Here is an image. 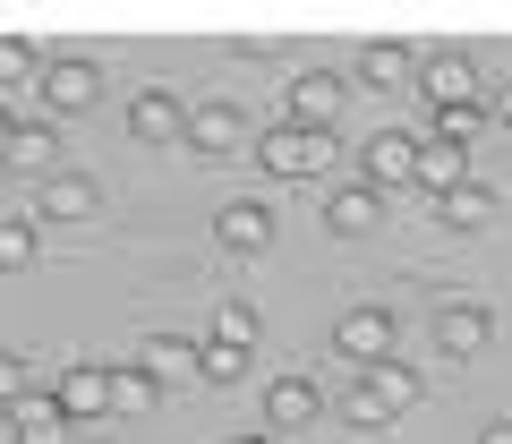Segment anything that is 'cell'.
I'll list each match as a JSON object with an SVG mask.
<instances>
[{"label":"cell","mask_w":512,"mask_h":444,"mask_svg":"<svg viewBox=\"0 0 512 444\" xmlns=\"http://www.w3.org/2000/svg\"><path fill=\"white\" fill-rule=\"evenodd\" d=\"M197 376L205 385H248V351L239 342H197Z\"/></svg>","instance_id":"obj_23"},{"label":"cell","mask_w":512,"mask_h":444,"mask_svg":"<svg viewBox=\"0 0 512 444\" xmlns=\"http://www.w3.org/2000/svg\"><path fill=\"white\" fill-rule=\"evenodd\" d=\"M222 444H282L274 427H239V436H222Z\"/></svg>","instance_id":"obj_30"},{"label":"cell","mask_w":512,"mask_h":444,"mask_svg":"<svg viewBox=\"0 0 512 444\" xmlns=\"http://www.w3.org/2000/svg\"><path fill=\"white\" fill-rule=\"evenodd\" d=\"M94 103H103V69H94L86 52L43 60V111H52V120H77V111H94Z\"/></svg>","instance_id":"obj_4"},{"label":"cell","mask_w":512,"mask_h":444,"mask_svg":"<svg viewBox=\"0 0 512 444\" xmlns=\"http://www.w3.org/2000/svg\"><path fill=\"white\" fill-rule=\"evenodd\" d=\"M86 214H103V188H94L86 171H52V180L35 188V214L26 222L43 231V222H86Z\"/></svg>","instance_id":"obj_9"},{"label":"cell","mask_w":512,"mask_h":444,"mask_svg":"<svg viewBox=\"0 0 512 444\" xmlns=\"http://www.w3.org/2000/svg\"><path fill=\"white\" fill-rule=\"evenodd\" d=\"M342 103H350V77L308 69V77H291V111H282V120H299V129H333V120H342Z\"/></svg>","instance_id":"obj_11"},{"label":"cell","mask_w":512,"mask_h":444,"mask_svg":"<svg viewBox=\"0 0 512 444\" xmlns=\"http://www.w3.org/2000/svg\"><path fill=\"white\" fill-rule=\"evenodd\" d=\"M0 419H9V444H69V427H77L69 410H60V393H43V385L26 393L18 410H0Z\"/></svg>","instance_id":"obj_13"},{"label":"cell","mask_w":512,"mask_h":444,"mask_svg":"<svg viewBox=\"0 0 512 444\" xmlns=\"http://www.w3.org/2000/svg\"><path fill=\"white\" fill-rule=\"evenodd\" d=\"M419 94H427L436 111L487 103V94H478V69H470V52H419Z\"/></svg>","instance_id":"obj_8"},{"label":"cell","mask_w":512,"mask_h":444,"mask_svg":"<svg viewBox=\"0 0 512 444\" xmlns=\"http://www.w3.org/2000/svg\"><path fill=\"white\" fill-rule=\"evenodd\" d=\"M188 146H197L205 163H222V154H256L248 146V111H239V103H188Z\"/></svg>","instance_id":"obj_6"},{"label":"cell","mask_w":512,"mask_h":444,"mask_svg":"<svg viewBox=\"0 0 512 444\" xmlns=\"http://www.w3.org/2000/svg\"><path fill=\"white\" fill-rule=\"evenodd\" d=\"M333 351H342L350 368H376V359H402V325H393V308H376V299L342 308V316H333Z\"/></svg>","instance_id":"obj_2"},{"label":"cell","mask_w":512,"mask_h":444,"mask_svg":"<svg viewBox=\"0 0 512 444\" xmlns=\"http://www.w3.org/2000/svg\"><path fill=\"white\" fill-rule=\"evenodd\" d=\"M359 385H367V393H376V402H384V410H393V419H410V410H419V402H427V376H419V368H410V359H376V368H359Z\"/></svg>","instance_id":"obj_15"},{"label":"cell","mask_w":512,"mask_h":444,"mask_svg":"<svg viewBox=\"0 0 512 444\" xmlns=\"http://www.w3.org/2000/svg\"><path fill=\"white\" fill-rule=\"evenodd\" d=\"M427 333H436V351H444V359H478V351L495 342V308H487V299H436Z\"/></svg>","instance_id":"obj_3"},{"label":"cell","mask_w":512,"mask_h":444,"mask_svg":"<svg viewBox=\"0 0 512 444\" xmlns=\"http://www.w3.org/2000/svg\"><path fill=\"white\" fill-rule=\"evenodd\" d=\"M359 86H419V52L410 43H359Z\"/></svg>","instance_id":"obj_20"},{"label":"cell","mask_w":512,"mask_h":444,"mask_svg":"<svg viewBox=\"0 0 512 444\" xmlns=\"http://www.w3.org/2000/svg\"><path fill=\"white\" fill-rule=\"evenodd\" d=\"M9 137H18V111L0 103V163H9Z\"/></svg>","instance_id":"obj_32"},{"label":"cell","mask_w":512,"mask_h":444,"mask_svg":"<svg viewBox=\"0 0 512 444\" xmlns=\"http://www.w3.org/2000/svg\"><path fill=\"white\" fill-rule=\"evenodd\" d=\"M256 171H265V180H325V171H333V129L274 120V129L256 137Z\"/></svg>","instance_id":"obj_1"},{"label":"cell","mask_w":512,"mask_h":444,"mask_svg":"<svg viewBox=\"0 0 512 444\" xmlns=\"http://www.w3.org/2000/svg\"><path fill=\"white\" fill-rule=\"evenodd\" d=\"M26 265H35V222L0 214V274H26Z\"/></svg>","instance_id":"obj_24"},{"label":"cell","mask_w":512,"mask_h":444,"mask_svg":"<svg viewBox=\"0 0 512 444\" xmlns=\"http://www.w3.org/2000/svg\"><path fill=\"white\" fill-rule=\"evenodd\" d=\"M316 419H325V393H316V376H274V385H265V427H274V436L316 427Z\"/></svg>","instance_id":"obj_12"},{"label":"cell","mask_w":512,"mask_h":444,"mask_svg":"<svg viewBox=\"0 0 512 444\" xmlns=\"http://www.w3.org/2000/svg\"><path fill=\"white\" fill-rule=\"evenodd\" d=\"M26 393H35V376H26V359H18V351H0V410H18Z\"/></svg>","instance_id":"obj_29"},{"label":"cell","mask_w":512,"mask_h":444,"mask_svg":"<svg viewBox=\"0 0 512 444\" xmlns=\"http://www.w3.org/2000/svg\"><path fill=\"white\" fill-rule=\"evenodd\" d=\"M487 103H495V120H504V129H512V77H504V86L487 94Z\"/></svg>","instance_id":"obj_31"},{"label":"cell","mask_w":512,"mask_h":444,"mask_svg":"<svg viewBox=\"0 0 512 444\" xmlns=\"http://www.w3.org/2000/svg\"><path fill=\"white\" fill-rule=\"evenodd\" d=\"M376 214H384V205H376V188H367V180H350V188H333L325 231H333V240H367V231H376Z\"/></svg>","instance_id":"obj_19"},{"label":"cell","mask_w":512,"mask_h":444,"mask_svg":"<svg viewBox=\"0 0 512 444\" xmlns=\"http://www.w3.org/2000/svg\"><path fill=\"white\" fill-rule=\"evenodd\" d=\"M419 188H427V197H453V188H470V146L419 137Z\"/></svg>","instance_id":"obj_17"},{"label":"cell","mask_w":512,"mask_h":444,"mask_svg":"<svg viewBox=\"0 0 512 444\" xmlns=\"http://www.w3.org/2000/svg\"><path fill=\"white\" fill-rule=\"evenodd\" d=\"M128 137L137 146H188V103L171 86H137L128 94Z\"/></svg>","instance_id":"obj_5"},{"label":"cell","mask_w":512,"mask_h":444,"mask_svg":"<svg viewBox=\"0 0 512 444\" xmlns=\"http://www.w3.org/2000/svg\"><path fill=\"white\" fill-rule=\"evenodd\" d=\"M478 444H512V419H487V436H478Z\"/></svg>","instance_id":"obj_33"},{"label":"cell","mask_w":512,"mask_h":444,"mask_svg":"<svg viewBox=\"0 0 512 444\" xmlns=\"http://www.w3.org/2000/svg\"><path fill=\"white\" fill-rule=\"evenodd\" d=\"M359 180L376 188V197H384V188H402V180H419V137H410V129H376L359 146Z\"/></svg>","instance_id":"obj_7"},{"label":"cell","mask_w":512,"mask_h":444,"mask_svg":"<svg viewBox=\"0 0 512 444\" xmlns=\"http://www.w3.org/2000/svg\"><path fill=\"white\" fill-rule=\"evenodd\" d=\"M214 240L231 248V257H265V248H274V205L265 197H231L214 214Z\"/></svg>","instance_id":"obj_10"},{"label":"cell","mask_w":512,"mask_h":444,"mask_svg":"<svg viewBox=\"0 0 512 444\" xmlns=\"http://www.w3.org/2000/svg\"><path fill=\"white\" fill-rule=\"evenodd\" d=\"M487 120H495V103H461V111H436V137H444V146H470V137L487 129Z\"/></svg>","instance_id":"obj_27"},{"label":"cell","mask_w":512,"mask_h":444,"mask_svg":"<svg viewBox=\"0 0 512 444\" xmlns=\"http://www.w3.org/2000/svg\"><path fill=\"white\" fill-rule=\"evenodd\" d=\"M342 419H350V427H359V436H376V427H393V410H384V402H376V393H367V385H359V376H350V385H342Z\"/></svg>","instance_id":"obj_26"},{"label":"cell","mask_w":512,"mask_h":444,"mask_svg":"<svg viewBox=\"0 0 512 444\" xmlns=\"http://www.w3.org/2000/svg\"><path fill=\"white\" fill-rule=\"evenodd\" d=\"M154 402H163V385H154L137 359H120V368H111V419H146Z\"/></svg>","instance_id":"obj_21"},{"label":"cell","mask_w":512,"mask_h":444,"mask_svg":"<svg viewBox=\"0 0 512 444\" xmlns=\"http://www.w3.org/2000/svg\"><path fill=\"white\" fill-rule=\"evenodd\" d=\"M60 410H69V419H111V368L103 359H77V368H60Z\"/></svg>","instance_id":"obj_14"},{"label":"cell","mask_w":512,"mask_h":444,"mask_svg":"<svg viewBox=\"0 0 512 444\" xmlns=\"http://www.w3.org/2000/svg\"><path fill=\"white\" fill-rule=\"evenodd\" d=\"M256 333H265V325H256L248 299H222V308H214V342H239V351H256Z\"/></svg>","instance_id":"obj_25"},{"label":"cell","mask_w":512,"mask_h":444,"mask_svg":"<svg viewBox=\"0 0 512 444\" xmlns=\"http://www.w3.org/2000/svg\"><path fill=\"white\" fill-rule=\"evenodd\" d=\"M0 171H35V180H52V171H60V129H52V120H18Z\"/></svg>","instance_id":"obj_16"},{"label":"cell","mask_w":512,"mask_h":444,"mask_svg":"<svg viewBox=\"0 0 512 444\" xmlns=\"http://www.w3.org/2000/svg\"><path fill=\"white\" fill-rule=\"evenodd\" d=\"M128 359H137L154 385H180V376H197V342H180V333H146Z\"/></svg>","instance_id":"obj_18"},{"label":"cell","mask_w":512,"mask_h":444,"mask_svg":"<svg viewBox=\"0 0 512 444\" xmlns=\"http://www.w3.org/2000/svg\"><path fill=\"white\" fill-rule=\"evenodd\" d=\"M487 214H495V188H487V180H470V188H453V197H436V222H453V231H478Z\"/></svg>","instance_id":"obj_22"},{"label":"cell","mask_w":512,"mask_h":444,"mask_svg":"<svg viewBox=\"0 0 512 444\" xmlns=\"http://www.w3.org/2000/svg\"><path fill=\"white\" fill-rule=\"evenodd\" d=\"M18 77H43V52L26 35H0V86H18Z\"/></svg>","instance_id":"obj_28"}]
</instances>
